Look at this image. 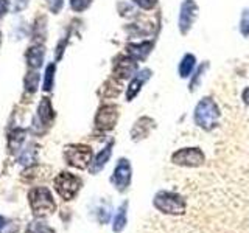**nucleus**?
Listing matches in <instances>:
<instances>
[{"mask_svg": "<svg viewBox=\"0 0 249 233\" xmlns=\"http://www.w3.org/2000/svg\"><path fill=\"white\" fill-rule=\"evenodd\" d=\"M241 101L249 107V85H246V87L243 89V92H241Z\"/></svg>", "mask_w": 249, "mask_h": 233, "instance_id": "7c9ffc66", "label": "nucleus"}, {"mask_svg": "<svg viewBox=\"0 0 249 233\" xmlns=\"http://www.w3.org/2000/svg\"><path fill=\"white\" fill-rule=\"evenodd\" d=\"M36 155H37V151L35 146H30L27 152H23L20 157H19V162L22 165H31V163L36 162Z\"/></svg>", "mask_w": 249, "mask_h": 233, "instance_id": "bb28decb", "label": "nucleus"}, {"mask_svg": "<svg viewBox=\"0 0 249 233\" xmlns=\"http://www.w3.org/2000/svg\"><path fill=\"white\" fill-rule=\"evenodd\" d=\"M154 45H156V39H142V41L137 42H128L126 47H124V51L137 62H145L153 53Z\"/></svg>", "mask_w": 249, "mask_h": 233, "instance_id": "f8f14e48", "label": "nucleus"}, {"mask_svg": "<svg viewBox=\"0 0 249 233\" xmlns=\"http://www.w3.org/2000/svg\"><path fill=\"white\" fill-rule=\"evenodd\" d=\"M45 56V49L42 45H33L27 50V64L30 70H39Z\"/></svg>", "mask_w": 249, "mask_h": 233, "instance_id": "f3484780", "label": "nucleus"}, {"mask_svg": "<svg viewBox=\"0 0 249 233\" xmlns=\"http://www.w3.org/2000/svg\"><path fill=\"white\" fill-rule=\"evenodd\" d=\"M28 202L31 212L36 217H45L56 210V204H54L52 193L45 186H36V188L31 190L28 193Z\"/></svg>", "mask_w": 249, "mask_h": 233, "instance_id": "f03ea898", "label": "nucleus"}, {"mask_svg": "<svg viewBox=\"0 0 249 233\" xmlns=\"http://www.w3.org/2000/svg\"><path fill=\"white\" fill-rule=\"evenodd\" d=\"M171 162L178 166L198 168L201 165H204L206 155L196 146H187V148H181V150H178L171 154Z\"/></svg>", "mask_w": 249, "mask_h": 233, "instance_id": "0eeeda50", "label": "nucleus"}, {"mask_svg": "<svg viewBox=\"0 0 249 233\" xmlns=\"http://www.w3.org/2000/svg\"><path fill=\"white\" fill-rule=\"evenodd\" d=\"M199 16V6L195 0H182L178 13V30L181 36H187Z\"/></svg>", "mask_w": 249, "mask_h": 233, "instance_id": "423d86ee", "label": "nucleus"}, {"mask_svg": "<svg viewBox=\"0 0 249 233\" xmlns=\"http://www.w3.org/2000/svg\"><path fill=\"white\" fill-rule=\"evenodd\" d=\"M8 11V2L6 0H0V17Z\"/></svg>", "mask_w": 249, "mask_h": 233, "instance_id": "2f4dec72", "label": "nucleus"}, {"mask_svg": "<svg viewBox=\"0 0 249 233\" xmlns=\"http://www.w3.org/2000/svg\"><path fill=\"white\" fill-rule=\"evenodd\" d=\"M54 70H56V64H49L45 68V80H44V90L50 92L53 89V83H54Z\"/></svg>", "mask_w": 249, "mask_h": 233, "instance_id": "b1692460", "label": "nucleus"}, {"mask_svg": "<svg viewBox=\"0 0 249 233\" xmlns=\"http://www.w3.org/2000/svg\"><path fill=\"white\" fill-rule=\"evenodd\" d=\"M120 109L117 104H103L98 107L97 115H95V129L101 132H107L112 131L115 128L117 121H119L120 116Z\"/></svg>", "mask_w": 249, "mask_h": 233, "instance_id": "1a4fd4ad", "label": "nucleus"}, {"mask_svg": "<svg viewBox=\"0 0 249 233\" xmlns=\"http://www.w3.org/2000/svg\"><path fill=\"white\" fill-rule=\"evenodd\" d=\"M220 115H221L220 107L215 103V100L210 97H204L198 101L196 106H195L193 121L198 128L209 132L215 129L218 121H220Z\"/></svg>", "mask_w": 249, "mask_h": 233, "instance_id": "f257e3e1", "label": "nucleus"}, {"mask_svg": "<svg viewBox=\"0 0 249 233\" xmlns=\"http://www.w3.org/2000/svg\"><path fill=\"white\" fill-rule=\"evenodd\" d=\"M198 67L196 56L193 53H184L181 61L178 62V75L181 80H190V76L193 75L195 68Z\"/></svg>", "mask_w": 249, "mask_h": 233, "instance_id": "2eb2a0df", "label": "nucleus"}, {"mask_svg": "<svg viewBox=\"0 0 249 233\" xmlns=\"http://www.w3.org/2000/svg\"><path fill=\"white\" fill-rule=\"evenodd\" d=\"M154 207L159 210L160 213L165 215H184L187 208L185 199L175 191H159L153 199Z\"/></svg>", "mask_w": 249, "mask_h": 233, "instance_id": "7ed1b4c3", "label": "nucleus"}, {"mask_svg": "<svg viewBox=\"0 0 249 233\" xmlns=\"http://www.w3.org/2000/svg\"><path fill=\"white\" fill-rule=\"evenodd\" d=\"M153 76V70L150 67H143L139 68V72L131 78L128 85H126V92H124V98H126L128 103L134 101L137 98V95L142 92L143 85L151 80Z\"/></svg>", "mask_w": 249, "mask_h": 233, "instance_id": "9b49d317", "label": "nucleus"}, {"mask_svg": "<svg viewBox=\"0 0 249 233\" xmlns=\"http://www.w3.org/2000/svg\"><path fill=\"white\" fill-rule=\"evenodd\" d=\"M93 0H70V8L75 13H84L92 5Z\"/></svg>", "mask_w": 249, "mask_h": 233, "instance_id": "c85d7f7f", "label": "nucleus"}, {"mask_svg": "<svg viewBox=\"0 0 249 233\" xmlns=\"http://www.w3.org/2000/svg\"><path fill=\"white\" fill-rule=\"evenodd\" d=\"M27 232L28 233H54V230L52 227H49V225H47L45 222H41V221L30 222Z\"/></svg>", "mask_w": 249, "mask_h": 233, "instance_id": "393cba45", "label": "nucleus"}, {"mask_svg": "<svg viewBox=\"0 0 249 233\" xmlns=\"http://www.w3.org/2000/svg\"><path fill=\"white\" fill-rule=\"evenodd\" d=\"M131 177H132L131 162L124 157L119 159V162H117V165L114 168V173L111 176V183L120 193H124L131 185Z\"/></svg>", "mask_w": 249, "mask_h": 233, "instance_id": "9d476101", "label": "nucleus"}, {"mask_svg": "<svg viewBox=\"0 0 249 233\" xmlns=\"http://www.w3.org/2000/svg\"><path fill=\"white\" fill-rule=\"evenodd\" d=\"M19 229V224L6 219V217L0 216V233H16Z\"/></svg>", "mask_w": 249, "mask_h": 233, "instance_id": "a878e982", "label": "nucleus"}, {"mask_svg": "<svg viewBox=\"0 0 249 233\" xmlns=\"http://www.w3.org/2000/svg\"><path fill=\"white\" fill-rule=\"evenodd\" d=\"M209 67H210V62L204 61V62H201V64H198V67L195 68L193 75L190 76V80H189V92L190 93H195L199 89L201 81H202V78H204L206 72L209 70Z\"/></svg>", "mask_w": 249, "mask_h": 233, "instance_id": "a211bd4d", "label": "nucleus"}, {"mask_svg": "<svg viewBox=\"0 0 249 233\" xmlns=\"http://www.w3.org/2000/svg\"><path fill=\"white\" fill-rule=\"evenodd\" d=\"M92 148L89 145L75 143L64 148V160L70 166L78 169H88L92 163Z\"/></svg>", "mask_w": 249, "mask_h": 233, "instance_id": "20e7f679", "label": "nucleus"}, {"mask_svg": "<svg viewBox=\"0 0 249 233\" xmlns=\"http://www.w3.org/2000/svg\"><path fill=\"white\" fill-rule=\"evenodd\" d=\"M25 135H27V132L23 129H19V128L11 132V135H10V150H11V152H18L20 150L22 143L25 142Z\"/></svg>", "mask_w": 249, "mask_h": 233, "instance_id": "412c9836", "label": "nucleus"}, {"mask_svg": "<svg viewBox=\"0 0 249 233\" xmlns=\"http://www.w3.org/2000/svg\"><path fill=\"white\" fill-rule=\"evenodd\" d=\"M139 68H140L139 62L136 59H132L126 53L124 54L120 53L114 58L112 76L117 78V80H120V81H126V80H131V78L139 72Z\"/></svg>", "mask_w": 249, "mask_h": 233, "instance_id": "6e6552de", "label": "nucleus"}, {"mask_svg": "<svg viewBox=\"0 0 249 233\" xmlns=\"http://www.w3.org/2000/svg\"><path fill=\"white\" fill-rule=\"evenodd\" d=\"M126 208H128V202L124 200L119 207V210H117L115 217H114V224H112V230L115 233L123 232V229L126 227Z\"/></svg>", "mask_w": 249, "mask_h": 233, "instance_id": "aec40b11", "label": "nucleus"}, {"mask_svg": "<svg viewBox=\"0 0 249 233\" xmlns=\"http://www.w3.org/2000/svg\"><path fill=\"white\" fill-rule=\"evenodd\" d=\"M238 31L243 37H249V6L243 8V11L240 14V20H238Z\"/></svg>", "mask_w": 249, "mask_h": 233, "instance_id": "4be33fe9", "label": "nucleus"}, {"mask_svg": "<svg viewBox=\"0 0 249 233\" xmlns=\"http://www.w3.org/2000/svg\"><path fill=\"white\" fill-rule=\"evenodd\" d=\"M112 148H114V140H111V142L97 154V157L92 160L89 166L90 174H98L100 171L106 166V163L109 162V159H111V155H112Z\"/></svg>", "mask_w": 249, "mask_h": 233, "instance_id": "dca6fc26", "label": "nucleus"}, {"mask_svg": "<svg viewBox=\"0 0 249 233\" xmlns=\"http://www.w3.org/2000/svg\"><path fill=\"white\" fill-rule=\"evenodd\" d=\"M132 5H136L142 11H153L158 6L159 0H131Z\"/></svg>", "mask_w": 249, "mask_h": 233, "instance_id": "cd10ccee", "label": "nucleus"}, {"mask_svg": "<svg viewBox=\"0 0 249 233\" xmlns=\"http://www.w3.org/2000/svg\"><path fill=\"white\" fill-rule=\"evenodd\" d=\"M47 3H49V8L53 14H58L62 5H64V0H47Z\"/></svg>", "mask_w": 249, "mask_h": 233, "instance_id": "c756f323", "label": "nucleus"}, {"mask_svg": "<svg viewBox=\"0 0 249 233\" xmlns=\"http://www.w3.org/2000/svg\"><path fill=\"white\" fill-rule=\"evenodd\" d=\"M53 185H54V190L59 194V196L64 199V200H72L75 199V196L81 190V179L69 173V171H61V173L54 177L53 181Z\"/></svg>", "mask_w": 249, "mask_h": 233, "instance_id": "39448f33", "label": "nucleus"}, {"mask_svg": "<svg viewBox=\"0 0 249 233\" xmlns=\"http://www.w3.org/2000/svg\"><path fill=\"white\" fill-rule=\"evenodd\" d=\"M120 92H122V81L117 80L114 76H111L103 85H101V93H103V97H106V98L119 97Z\"/></svg>", "mask_w": 249, "mask_h": 233, "instance_id": "6ab92c4d", "label": "nucleus"}, {"mask_svg": "<svg viewBox=\"0 0 249 233\" xmlns=\"http://www.w3.org/2000/svg\"><path fill=\"white\" fill-rule=\"evenodd\" d=\"M23 83H25V89L28 92H36L37 90V84H39V73H37V70H30Z\"/></svg>", "mask_w": 249, "mask_h": 233, "instance_id": "5701e85b", "label": "nucleus"}, {"mask_svg": "<svg viewBox=\"0 0 249 233\" xmlns=\"http://www.w3.org/2000/svg\"><path fill=\"white\" fill-rule=\"evenodd\" d=\"M0 44H2V33H0Z\"/></svg>", "mask_w": 249, "mask_h": 233, "instance_id": "473e14b6", "label": "nucleus"}, {"mask_svg": "<svg viewBox=\"0 0 249 233\" xmlns=\"http://www.w3.org/2000/svg\"><path fill=\"white\" fill-rule=\"evenodd\" d=\"M53 118H54V111H53L52 101L49 98H42L41 103H39L37 115H36L35 121L39 123V126H42L44 129H47L52 124Z\"/></svg>", "mask_w": 249, "mask_h": 233, "instance_id": "4468645a", "label": "nucleus"}, {"mask_svg": "<svg viewBox=\"0 0 249 233\" xmlns=\"http://www.w3.org/2000/svg\"><path fill=\"white\" fill-rule=\"evenodd\" d=\"M156 128V121L151 118V116L148 115H143L137 118L132 124V129H131V140L132 142H142V140L148 138L151 134V131Z\"/></svg>", "mask_w": 249, "mask_h": 233, "instance_id": "ddd939ff", "label": "nucleus"}]
</instances>
